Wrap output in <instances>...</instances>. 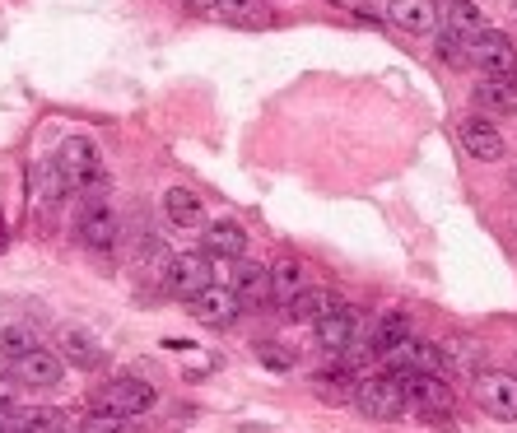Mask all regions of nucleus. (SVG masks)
<instances>
[{
    "mask_svg": "<svg viewBox=\"0 0 517 433\" xmlns=\"http://www.w3.org/2000/svg\"><path fill=\"white\" fill-rule=\"evenodd\" d=\"M56 182H61V191H70V196H80V201H108V163H103V154H98V145L89 136H70L66 145H61V154H56Z\"/></svg>",
    "mask_w": 517,
    "mask_h": 433,
    "instance_id": "f257e3e1",
    "label": "nucleus"
},
{
    "mask_svg": "<svg viewBox=\"0 0 517 433\" xmlns=\"http://www.w3.org/2000/svg\"><path fill=\"white\" fill-rule=\"evenodd\" d=\"M154 401H159V392H154L145 378H131V373L108 378L103 387H94V410H108L117 420H136V415L154 410Z\"/></svg>",
    "mask_w": 517,
    "mask_h": 433,
    "instance_id": "f03ea898",
    "label": "nucleus"
},
{
    "mask_svg": "<svg viewBox=\"0 0 517 433\" xmlns=\"http://www.w3.org/2000/svg\"><path fill=\"white\" fill-rule=\"evenodd\" d=\"M406 406L410 415H420L424 424H434V429H452L457 415H452V387L448 378H429V373H415L406 382Z\"/></svg>",
    "mask_w": 517,
    "mask_h": 433,
    "instance_id": "7ed1b4c3",
    "label": "nucleus"
},
{
    "mask_svg": "<svg viewBox=\"0 0 517 433\" xmlns=\"http://www.w3.org/2000/svg\"><path fill=\"white\" fill-rule=\"evenodd\" d=\"M354 410L368 420H401L406 415V387L392 373H373V378L354 382Z\"/></svg>",
    "mask_w": 517,
    "mask_h": 433,
    "instance_id": "20e7f679",
    "label": "nucleus"
},
{
    "mask_svg": "<svg viewBox=\"0 0 517 433\" xmlns=\"http://www.w3.org/2000/svg\"><path fill=\"white\" fill-rule=\"evenodd\" d=\"M471 66H480L485 80H504V75H517V47L508 33L499 28H485L480 38H471Z\"/></svg>",
    "mask_w": 517,
    "mask_h": 433,
    "instance_id": "39448f33",
    "label": "nucleus"
},
{
    "mask_svg": "<svg viewBox=\"0 0 517 433\" xmlns=\"http://www.w3.org/2000/svg\"><path fill=\"white\" fill-rule=\"evenodd\" d=\"M457 145H462L466 159H476V163H499L508 154L499 126H494L490 117H480V112H471V117L457 122Z\"/></svg>",
    "mask_w": 517,
    "mask_h": 433,
    "instance_id": "423d86ee",
    "label": "nucleus"
},
{
    "mask_svg": "<svg viewBox=\"0 0 517 433\" xmlns=\"http://www.w3.org/2000/svg\"><path fill=\"white\" fill-rule=\"evenodd\" d=\"M210 285H219L215 280V261L205 257V252H182V257L168 261V289H173L177 298H196L205 294Z\"/></svg>",
    "mask_w": 517,
    "mask_h": 433,
    "instance_id": "0eeeda50",
    "label": "nucleus"
},
{
    "mask_svg": "<svg viewBox=\"0 0 517 433\" xmlns=\"http://www.w3.org/2000/svg\"><path fill=\"white\" fill-rule=\"evenodd\" d=\"M476 401L485 415L517 424V373H480L476 378Z\"/></svg>",
    "mask_w": 517,
    "mask_h": 433,
    "instance_id": "6e6552de",
    "label": "nucleus"
},
{
    "mask_svg": "<svg viewBox=\"0 0 517 433\" xmlns=\"http://www.w3.org/2000/svg\"><path fill=\"white\" fill-rule=\"evenodd\" d=\"M238 312H243V298L233 294L229 285H210L205 294L191 298V317L201 326H215V331H229L238 322Z\"/></svg>",
    "mask_w": 517,
    "mask_h": 433,
    "instance_id": "1a4fd4ad",
    "label": "nucleus"
},
{
    "mask_svg": "<svg viewBox=\"0 0 517 433\" xmlns=\"http://www.w3.org/2000/svg\"><path fill=\"white\" fill-rule=\"evenodd\" d=\"M75 233H80L84 247L94 252H108L117 243V215H112L108 201H84L80 205V219H75Z\"/></svg>",
    "mask_w": 517,
    "mask_h": 433,
    "instance_id": "9d476101",
    "label": "nucleus"
},
{
    "mask_svg": "<svg viewBox=\"0 0 517 433\" xmlns=\"http://www.w3.org/2000/svg\"><path fill=\"white\" fill-rule=\"evenodd\" d=\"M406 340H410V317L401 308H387L368 322V354L373 359H392Z\"/></svg>",
    "mask_w": 517,
    "mask_h": 433,
    "instance_id": "9b49d317",
    "label": "nucleus"
},
{
    "mask_svg": "<svg viewBox=\"0 0 517 433\" xmlns=\"http://www.w3.org/2000/svg\"><path fill=\"white\" fill-rule=\"evenodd\" d=\"M201 252L210 261H243L247 252V229L238 219H215V224H205V238H201Z\"/></svg>",
    "mask_w": 517,
    "mask_h": 433,
    "instance_id": "f8f14e48",
    "label": "nucleus"
},
{
    "mask_svg": "<svg viewBox=\"0 0 517 433\" xmlns=\"http://www.w3.org/2000/svg\"><path fill=\"white\" fill-rule=\"evenodd\" d=\"M359 312L354 308H336V312H327L322 322L313 326L317 331V345L327 354H350V345H354V336H359Z\"/></svg>",
    "mask_w": 517,
    "mask_h": 433,
    "instance_id": "ddd939ff",
    "label": "nucleus"
},
{
    "mask_svg": "<svg viewBox=\"0 0 517 433\" xmlns=\"http://www.w3.org/2000/svg\"><path fill=\"white\" fill-rule=\"evenodd\" d=\"M14 378L24 382V387H61V378H66V359L56 350H33L28 359H19L14 364Z\"/></svg>",
    "mask_w": 517,
    "mask_h": 433,
    "instance_id": "4468645a",
    "label": "nucleus"
},
{
    "mask_svg": "<svg viewBox=\"0 0 517 433\" xmlns=\"http://www.w3.org/2000/svg\"><path fill=\"white\" fill-rule=\"evenodd\" d=\"M387 14H392V24L401 28V33H438V28H443L438 0H392Z\"/></svg>",
    "mask_w": 517,
    "mask_h": 433,
    "instance_id": "2eb2a0df",
    "label": "nucleus"
},
{
    "mask_svg": "<svg viewBox=\"0 0 517 433\" xmlns=\"http://www.w3.org/2000/svg\"><path fill=\"white\" fill-rule=\"evenodd\" d=\"M224 285L243 298V303H271V271H266L261 261H233Z\"/></svg>",
    "mask_w": 517,
    "mask_h": 433,
    "instance_id": "dca6fc26",
    "label": "nucleus"
},
{
    "mask_svg": "<svg viewBox=\"0 0 517 433\" xmlns=\"http://www.w3.org/2000/svg\"><path fill=\"white\" fill-rule=\"evenodd\" d=\"M164 219L173 229H205V201L191 187H168L164 191Z\"/></svg>",
    "mask_w": 517,
    "mask_h": 433,
    "instance_id": "f3484780",
    "label": "nucleus"
},
{
    "mask_svg": "<svg viewBox=\"0 0 517 433\" xmlns=\"http://www.w3.org/2000/svg\"><path fill=\"white\" fill-rule=\"evenodd\" d=\"M303 289H308V285H303V266H299V261H280V266L271 271V303L280 312L294 308Z\"/></svg>",
    "mask_w": 517,
    "mask_h": 433,
    "instance_id": "a211bd4d",
    "label": "nucleus"
},
{
    "mask_svg": "<svg viewBox=\"0 0 517 433\" xmlns=\"http://www.w3.org/2000/svg\"><path fill=\"white\" fill-rule=\"evenodd\" d=\"M476 108H480V117H485V112H517V75H504V80H480Z\"/></svg>",
    "mask_w": 517,
    "mask_h": 433,
    "instance_id": "6ab92c4d",
    "label": "nucleus"
},
{
    "mask_svg": "<svg viewBox=\"0 0 517 433\" xmlns=\"http://www.w3.org/2000/svg\"><path fill=\"white\" fill-rule=\"evenodd\" d=\"M354 382L350 368H322V373H313V396L317 401H327V406H345V401H354Z\"/></svg>",
    "mask_w": 517,
    "mask_h": 433,
    "instance_id": "aec40b11",
    "label": "nucleus"
},
{
    "mask_svg": "<svg viewBox=\"0 0 517 433\" xmlns=\"http://www.w3.org/2000/svg\"><path fill=\"white\" fill-rule=\"evenodd\" d=\"M341 308V298L331 294V289H303L299 294V303H294V308L285 312V317H294V322H322V317H327V312H336Z\"/></svg>",
    "mask_w": 517,
    "mask_h": 433,
    "instance_id": "412c9836",
    "label": "nucleus"
},
{
    "mask_svg": "<svg viewBox=\"0 0 517 433\" xmlns=\"http://www.w3.org/2000/svg\"><path fill=\"white\" fill-rule=\"evenodd\" d=\"M10 433H66V415L61 410H14L10 415Z\"/></svg>",
    "mask_w": 517,
    "mask_h": 433,
    "instance_id": "4be33fe9",
    "label": "nucleus"
},
{
    "mask_svg": "<svg viewBox=\"0 0 517 433\" xmlns=\"http://www.w3.org/2000/svg\"><path fill=\"white\" fill-rule=\"evenodd\" d=\"M38 350V331L28 322H10L0 326V359H10V364H19V359H28V354Z\"/></svg>",
    "mask_w": 517,
    "mask_h": 433,
    "instance_id": "5701e85b",
    "label": "nucleus"
},
{
    "mask_svg": "<svg viewBox=\"0 0 517 433\" xmlns=\"http://www.w3.org/2000/svg\"><path fill=\"white\" fill-rule=\"evenodd\" d=\"M61 350H66V359L75 368H84V373L103 368V350H98V340L84 336V331H66V336H61Z\"/></svg>",
    "mask_w": 517,
    "mask_h": 433,
    "instance_id": "b1692460",
    "label": "nucleus"
},
{
    "mask_svg": "<svg viewBox=\"0 0 517 433\" xmlns=\"http://www.w3.org/2000/svg\"><path fill=\"white\" fill-rule=\"evenodd\" d=\"M434 52H438V61H443V66H452V70L471 66V42H466L457 28H448V24L434 33Z\"/></svg>",
    "mask_w": 517,
    "mask_h": 433,
    "instance_id": "393cba45",
    "label": "nucleus"
},
{
    "mask_svg": "<svg viewBox=\"0 0 517 433\" xmlns=\"http://www.w3.org/2000/svg\"><path fill=\"white\" fill-rule=\"evenodd\" d=\"M443 24L457 28V33H462L466 42L485 33V19H480V10L471 5V0H452V5H448V19H443Z\"/></svg>",
    "mask_w": 517,
    "mask_h": 433,
    "instance_id": "a878e982",
    "label": "nucleus"
},
{
    "mask_svg": "<svg viewBox=\"0 0 517 433\" xmlns=\"http://www.w3.org/2000/svg\"><path fill=\"white\" fill-rule=\"evenodd\" d=\"M257 359H261L266 368H275V373H289V368H294V350L275 345V340H261V345H257Z\"/></svg>",
    "mask_w": 517,
    "mask_h": 433,
    "instance_id": "bb28decb",
    "label": "nucleus"
},
{
    "mask_svg": "<svg viewBox=\"0 0 517 433\" xmlns=\"http://www.w3.org/2000/svg\"><path fill=\"white\" fill-rule=\"evenodd\" d=\"M75 433H122V420L108 415V410H89V415L75 424Z\"/></svg>",
    "mask_w": 517,
    "mask_h": 433,
    "instance_id": "cd10ccee",
    "label": "nucleus"
},
{
    "mask_svg": "<svg viewBox=\"0 0 517 433\" xmlns=\"http://www.w3.org/2000/svg\"><path fill=\"white\" fill-rule=\"evenodd\" d=\"M224 19H257L261 14V0H219V10Z\"/></svg>",
    "mask_w": 517,
    "mask_h": 433,
    "instance_id": "c85d7f7f",
    "label": "nucleus"
},
{
    "mask_svg": "<svg viewBox=\"0 0 517 433\" xmlns=\"http://www.w3.org/2000/svg\"><path fill=\"white\" fill-rule=\"evenodd\" d=\"M14 410V382H0V415Z\"/></svg>",
    "mask_w": 517,
    "mask_h": 433,
    "instance_id": "c756f323",
    "label": "nucleus"
},
{
    "mask_svg": "<svg viewBox=\"0 0 517 433\" xmlns=\"http://www.w3.org/2000/svg\"><path fill=\"white\" fill-rule=\"evenodd\" d=\"M191 10H201V14H215L219 10V0H187Z\"/></svg>",
    "mask_w": 517,
    "mask_h": 433,
    "instance_id": "7c9ffc66",
    "label": "nucleus"
},
{
    "mask_svg": "<svg viewBox=\"0 0 517 433\" xmlns=\"http://www.w3.org/2000/svg\"><path fill=\"white\" fill-rule=\"evenodd\" d=\"M0 433H10V415H0Z\"/></svg>",
    "mask_w": 517,
    "mask_h": 433,
    "instance_id": "2f4dec72",
    "label": "nucleus"
},
{
    "mask_svg": "<svg viewBox=\"0 0 517 433\" xmlns=\"http://www.w3.org/2000/svg\"><path fill=\"white\" fill-rule=\"evenodd\" d=\"M513 187H517V168H513Z\"/></svg>",
    "mask_w": 517,
    "mask_h": 433,
    "instance_id": "473e14b6",
    "label": "nucleus"
},
{
    "mask_svg": "<svg viewBox=\"0 0 517 433\" xmlns=\"http://www.w3.org/2000/svg\"><path fill=\"white\" fill-rule=\"evenodd\" d=\"M513 10H517V5H513Z\"/></svg>",
    "mask_w": 517,
    "mask_h": 433,
    "instance_id": "72a5a7b5",
    "label": "nucleus"
}]
</instances>
